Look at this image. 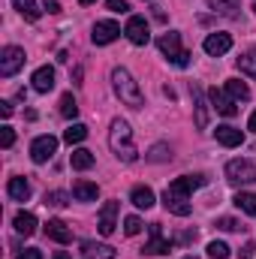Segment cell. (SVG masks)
<instances>
[{
    "label": "cell",
    "instance_id": "9c48e42d",
    "mask_svg": "<svg viewBox=\"0 0 256 259\" xmlns=\"http://www.w3.org/2000/svg\"><path fill=\"white\" fill-rule=\"evenodd\" d=\"M124 33H127V39L133 46H148L151 42V33H148V24H145V18L142 15H130L127 27H124Z\"/></svg>",
    "mask_w": 256,
    "mask_h": 259
},
{
    "label": "cell",
    "instance_id": "d6a6232c",
    "mask_svg": "<svg viewBox=\"0 0 256 259\" xmlns=\"http://www.w3.org/2000/svg\"><path fill=\"white\" fill-rule=\"evenodd\" d=\"M61 115H64V118H75V115H78V106H75V97H72V94H64V100H61Z\"/></svg>",
    "mask_w": 256,
    "mask_h": 259
},
{
    "label": "cell",
    "instance_id": "4fadbf2b",
    "mask_svg": "<svg viewBox=\"0 0 256 259\" xmlns=\"http://www.w3.org/2000/svg\"><path fill=\"white\" fill-rule=\"evenodd\" d=\"M115 220H118V202H115V199H109V202L100 208V223H97V226H100V232H103V235H112V232H115V226H118Z\"/></svg>",
    "mask_w": 256,
    "mask_h": 259
},
{
    "label": "cell",
    "instance_id": "ab89813d",
    "mask_svg": "<svg viewBox=\"0 0 256 259\" xmlns=\"http://www.w3.org/2000/svg\"><path fill=\"white\" fill-rule=\"evenodd\" d=\"M42 9H49V12L55 15V12H61V3H58V0H42Z\"/></svg>",
    "mask_w": 256,
    "mask_h": 259
},
{
    "label": "cell",
    "instance_id": "836d02e7",
    "mask_svg": "<svg viewBox=\"0 0 256 259\" xmlns=\"http://www.w3.org/2000/svg\"><path fill=\"white\" fill-rule=\"evenodd\" d=\"M217 229H223V232H238V229H244L238 220H232V217H220L217 220Z\"/></svg>",
    "mask_w": 256,
    "mask_h": 259
},
{
    "label": "cell",
    "instance_id": "d6986e66",
    "mask_svg": "<svg viewBox=\"0 0 256 259\" xmlns=\"http://www.w3.org/2000/svg\"><path fill=\"white\" fill-rule=\"evenodd\" d=\"M214 136H217V142L220 145H226V148H238L241 142H244V136H241V130L229 127V124H223V127L214 130Z\"/></svg>",
    "mask_w": 256,
    "mask_h": 259
},
{
    "label": "cell",
    "instance_id": "5b68a950",
    "mask_svg": "<svg viewBox=\"0 0 256 259\" xmlns=\"http://www.w3.org/2000/svg\"><path fill=\"white\" fill-rule=\"evenodd\" d=\"M24 49H18V46H6L3 52H0V75L3 78H9V75H15L21 66H24Z\"/></svg>",
    "mask_w": 256,
    "mask_h": 259
},
{
    "label": "cell",
    "instance_id": "7dc6e473",
    "mask_svg": "<svg viewBox=\"0 0 256 259\" xmlns=\"http://www.w3.org/2000/svg\"><path fill=\"white\" fill-rule=\"evenodd\" d=\"M253 12H256V0H253Z\"/></svg>",
    "mask_w": 256,
    "mask_h": 259
},
{
    "label": "cell",
    "instance_id": "bcb514c9",
    "mask_svg": "<svg viewBox=\"0 0 256 259\" xmlns=\"http://www.w3.org/2000/svg\"><path fill=\"white\" fill-rule=\"evenodd\" d=\"M184 259H199V256H184Z\"/></svg>",
    "mask_w": 256,
    "mask_h": 259
},
{
    "label": "cell",
    "instance_id": "74e56055",
    "mask_svg": "<svg viewBox=\"0 0 256 259\" xmlns=\"http://www.w3.org/2000/svg\"><path fill=\"white\" fill-rule=\"evenodd\" d=\"M106 6H109L112 12H127V9H130L127 0H106Z\"/></svg>",
    "mask_w": 256,
    "mask_h": 259
},
{
    "label": "cell",
    "instance_id": "30bf717a",
    "mask_svg": "<svg viewBox=\"0 0 256 259\" xmlns=\"http://www.w3.org/2000/svg\"><path fill=\"white\" fill-rule=\"evenodd\" d=\"M118 36H121V27H118L115 21H97V24H94V33H91L94 46H109V42H115Z\"/></svg>",
    "mask_w": 256,
    "mask_h": 259
},
{
    "label": "cell",
    "instance_id": "8d00e7d4",
    "mask_svg": "<svg viewBox=\"0 0 256 259\" xmlns=\"http://www.w3.org/2000/svg\"><path fill=\"white\" fill-rule=\"evenodd\" d=\"M12 142H15L12 127H3V130H0V145H3V148H12Z\"/></svg>",
    "mask_w": 256,
    "mask_h": 259
},
{
    "label": "cell",
    "instance_id": "3957f363",
    "mask_svg": "<svg viewBox=\"0 0 256 259\" xmlns=\"http://www.w3.org/2000/svg\"><path fill=\"white\" fill-rule=\"evenodd\" d=\"M157 46H160V52H163L175 66H187L190 64V52L181 49V33H163V36L157 39Z\"/></svg>",
    "mask_w": 256,
    "mask_h": 259
},
{
    "label": "cell",
    "instance_id": "cb8c5ba5",
    "mask_svg": "<svg viewBox=\"0 0 256 259\" xmlns=\"http://www.w3.org/2000/svg\"><path fill=\"white\" fill-rule=\"evenodd\" d=\"M226 94H229L235 103H247V100H250V88H247L241 78H229V81H226Z\"/></svg>",
    "mask_w": 256,
    "mask_h": 259
},
{
    "label": "cell",
    "instance_id": "b9f144b4",
    "mask_svg": "<svg viewBox=\"0 0 256 259\" xmlns=\"http://www.w3.org/2000/svg\"><path fill=\"white\" fill-rule=\"evenodd\" d=\"M12 115V106L9 103H0V118H9Z\"/></svg>",
    "mask_w": 256,
    "mask_h": 259
},
{
    "label": "cell",
    "instance_id": "ffe728a7",
    "mask_svg": "<svg viewBox=\"0 0 256 259\" xmlns=\"http://www.w3.org/2000/svg\"><path fill=\"white\" fill-rule=\"evenodd\" d=\"M12 226H15V232H18V235H24V238H27V235H33V232H36V217H33L30 211H18V214H15V220H12Z\"/></svg>",
    "mask_w": 256,
    "mask_h": 259
},
{
    "label": "cell",
    "instance_id": "7bdbcfd3",
    "mask_svg": "<svg viewBox=\"0 0 256 259\" xmlns=\"http://www.w3.org/2000/svg\"><path fill=\"white\" fill-rule=\"evenodd\" d=\"M247 127H250V130H253V133H256V112H253V115H250V121H247Z\"/></svg>",
    "mask_w": 256,
    "mask_h": 259
},
{
    "label": "cell",
    "instance_id": "52a82bcc",
    "mask_svg": "<svg viewBox=\"0 0 256 259\" xmlns=\"http://www.w3.org/2000/svg\"><path fill=\"white\" fill-rule=\"evenodd\" d=\"M205 184H208V178H205V175H181V178H175V181L166 187V193L187 199L193 190H199V187H205Z\"/></svg>",
    "mask_w": 256,
    "mask_h": 259
},
{
    "label": "cell",
    "instance_id": "9a60e30c",
    "mask_svg": "<svg viewBox=\"0 0 256 259\" xmlns=\"http://www.w3.org/2000/svg\"><path fill=\"white\" fill-rule=\"evenodd\" d=\"M30 81H33V91H36V94H49V91L55 88V69H52V66H39Z\"/></svg>",
    "mask_w": 256,
    "mask_h": 259
},
{
    "label": "cell",
    "instance_id": "f35d334b",
    "mask_svg": "<svg viewBox=\"0 0 256 259\" xmlns=\"http://www.w3.org/2000/svg\"><path fill=\"white\" fill-rule=\"evenodd\" d=\"M15 259H42V253H39L36 247H30V250H24V253H18Z\"/></svg>",
    "mask_w": 256,
    "mask_h": 259
},
{
    "label": "cell",
    "instance_id": "7a4b0ae2",
    "mask_svg": "<svg viewBox=\"0 0 256 259\" xmlns=\"http://www.w3.org/2000/svg\"><path fill=\"white\" fill-rule=\"evenodd\" d=\"M112 88H115V94H118V100L124 106H130V109H139L142 106V91H139L136 78L130 75L124 66H115L112 69Z\"/></svg>",
    "mask_w": 256,
    "mask_h": 259
},
{
    "label": "cell",
    "instance_id": "60d3db41",
    "mask_svg": "<svg viewBox=\"0 0 256 259\" xmlns=\"http://www.w3.org/2000/svg\"><path fill=\"white\" fill-rule=\"evenodd\" d=\"M253 253H256L253 244H244V247H241V259H253Z\"/></svg>",
    "mask_w": 256,
    "mask_h": 259
},
{
    "label": "cell",
    "instance_id": "ba28073f",
    "mask_svg": "<svg viewBox=\"0 0 256 259\" xmlns=\"http://www.w3.org/2000/svg\"><path fill=\"white\" fill-rule=\"evenodd\" d=\"M142 250L151 253V256H163V253L172 250V238L163 235V226H160V223H151V241H148Z\"/></svg>",
    "mask_w": 256,
    "mask_h": 259
},
{
    "label": "cell",
    "instance_id": "e0dca14e",
    "mask_svg": "<svg viewBox=\"0 0 256 259\" xmlns=\"http://www.w3.org/2000/svg\"><path fill=\"white\" fill-rule=\"evenodd\" d=\"M163 205H166V211L175 214V217H187L193 211L190 199H181V196H172V193H163Z\"/></svg>",
    "mask_w": 256,
    "mask_h": 259
},
{
    "label": "cell",
    "instance_id": "277c9868",
    "mask_svg": "<svg viewBox=\"0 0 256 259\" xmlns=\"http://www.w3.org/2000/svg\"><path fill=\"white\" fill-rule=\"evenodd\" d=\"M226 181L235 184V187L256 184V163H250V160H229L226 163Z\"/></svg>",
    "mask_w": 256,
    "mask_h": 259
},
{
    "label": "cell",
    "instance_id": "e575fe53",
    "mask_svg": "<svg viewBox=\"0 0 256 259\" xmlns=\"http://www.w3.org/2000/svg\"><path fill=\"white\" fill-rule=\"evenodd\" d=\"M124 232H127V235H139V232H142V220H139L136 214H130L127 220H124Z\"/></svg>",
    "mask_w": 256,
    "mask_h": 259
},
{
    "label": "cell",
    "instance_id": "f6af8a7d",
    "mask_svg": "<svg viewBox=\"0 0 256 259\" xmlns=\"http://www.w3.org/2000/svg\"><path fill=\"white\" fill-rule=\"evenodd\" d=\"M78 3H81V6H88V3H94V0H78Z\"/></svg>",
    "mask_w": 256,
    "mask_h": 259
},
{
    "label": "cell",
    "instance_id": "5bb4252c",
    "mask_svg": "<svg viewBox=\"0 0 256 259\" xmlns=\"http://www.w3.org/2000/svg\"><path fill=\"white\" fill-rule=\"evenodd\" d=\"M115 247L112 244H97V241H84L81 244V259H115Z\"/></svg>",
    "mask_w": 256,
    "mask_h": 259
},
{
    "label": "cell",
    "instance_id": "d4e9b609",
    "mask_svg": "<svg viewBox=\"0 0 256 259\" xmlns=\"http://www.w3.org/2000/svg\"><path fill=\"white\" fill-rule=\"evenodd\" d=\"M69 166H72L75 172H84V169H91V166H94V154H91L88 148H75V151H72V157H69Z\"/></svg>",
    "mask_w": 256,
    "mask_h": 259
},
{
    "label": "cell",
    "instance_id": "83f0119b",
    "mask_svg": "<svg viewBox=\"0 0 256 259\" xmlns=\"http://www.w3.org/2000/svg\"><path fill=\"white\" fill-rule=\"evenodd\" d=\"M235 205H238L244 214L256 217V193H244V190H241V193L235 196Z\"/></svg>",
    "mask_w": 256,
    "mask_h": 259
},
{
    "label": "cell",
    "instance_id": "2e32d148",
    "mask_svg": "<svg viewBox=\"0 0 256 259\" xmlns=\"http://www.w3.org/2000/svg\"><path fill=\"white\" fill-rule=\"evenodd\" d=\"M46 235H49L52 241H58V244H69V241H72V229L66 226L64 220H49V223H46Z\"/></svg>",
    "mask_w": 256,
    "mask_h": 259
},
{
    "label": "cell",
    "instance_id": "484cf974",
    "mask_svg": "<svg viewBox=\"0 0 256 259\" xmlns=\"http://www.w3.org/2000/svg\"><path fill=\"white\" fill-rule=\"evenodd\" d=\"M130 199H133V205L136 208H154V190L151 187H133V193H130Z\"/></svg>",
    "mask_w": 256,
    "mask_h": 259
},
{
    "label": "cell",
    "instance_id": "f1b7e54d",
    "mask_svg": "<svg viewBox=\"0 0 256 259\" xmlns=\"http://www.w3.org/2000/svg\"><path fill=\"white\" fill-rule=\"evenodd\" d=\"M84 139H88V127H84V124H72V127L64 133L66 145H78V142H84Z\"/></svg>",
    "mask_w": 256,
    "mask_h": 259
},
{
    "label": "cell",
    "instance_id": "f546056e",
    "mask_svg": "<svg viewBox=\"0 0 256 259\" xmlns=\"http://www.w3.org/2000/svg\"><path fill=\"white\" fill-rule=\"evenodd\" d=\"M238 69H241L244 75H250V78H256V49H253V52H247V55H241V58H238Z\"/></svg>",
    "mask_w": 256,
    "mask_h": 259
},
{
    "label": "cell",
    "instance_id": "8992f818",
    "mask_svg": "<svg viewBox=\"0 0 256 259\" xmlns=\"http://www.w3.org/2000/svg\"><path fill=\"white\" fill-rule=\"evenodd\" d=\"M58 151V139L55 136H36L30 142V160L33 163H49Z\"/></svg>",
    "mask_w": 256,
    "mask_h": 259
},
{
    "label": "cell",
    "instance_id": "6da1fadb",
    "mask_svg": "<svg viewBox=\"0 0 256 259\" xmlns=\"http://www.w3.org/2000/svg\"><path fill=\"white\" fill-rule=\"evenodd\" d=\"M109 148L112 154L121 160V163H136L139 160V151H136V142H133V130L127 121L115 118L112 127H109Z\"/></svg>",
    "mask_w": 256,
    "mask_h": 259
},
{
    "label": "cell",
    "instance_id": "ee69618b",
    "mask_svg": "<svg viewBox=\"0 0 256 259\" xmlns=\"http://www.w3.org/2000/svg\"><path fill=\"white\" fill-rule=\"evenodd\" d=\"M55 259H69V256H66L64 250H58V253H55Z\"/></svg>",
    "mask_w": 256,
    "mask_h": 259
},
{
    "label": "cell",
    "instance_id": "603a6c76",
    "mask_svg": "<svg viewBox=\"0 0 256 259\" xmlns=\"http://www.w3.org/2000/svg\"><path fill=\"white\" fill-rule=\"evenodd\" d=\"M6 190H9V196H12L15 202H27V199H30V184H27V178H9Z\"/></svg>",
    "mask_w": 256,
    "mask_h": 259
},
{
    "label": "cell",
    "instance_id": "1f68e13d",
    "mask_svg": "<svg viewBox=\"0 0 256 259\" xmlns=\"http://www.w3.org/2000/svg\"><path fill=\"white\" fill-rule=\"evenodd\" d=\"M208 256L211 259H229L232 256V250H229L223 241H211V244H208Z\"/></svg>",
    "mask_w": 256,
    "mask_h": 259
},
{
    "label": "cell",
    "instance_id": "4316f807",
    "mask_svg": "<svg viewBox=\"0 0 256 259\" xmlns=\"http://www.w3.org/2000/svg\"><path fill=\"white\" fill-rule=\"evenodd\" d=\"M12 6H15L27 21H36V18H39V6H36V0H12Z\"/></svg>",
    "mask_w": 256,
    "mask_h": 259
},
{
    "label": "cell",
    "instance_id": "8fae6325",
    "mask_svg": "<svg viewBox=\"0 0 256 259\" xmlns=\"http://www.w3.org/2000/svg\"><path fill=\"white\" fill-rule=\"evenodd\" d=\"M202 49H205L211 58H220V55H226V52L232 49V36H229V33H208L205 42H202Z\"/></svg>",
    "mask_w": 256,
    "mask_h": 259
},
{
    "label": "cell",
    "instance_id": "7402d4cb",
    "mask_svg": "<svg viewBox=\"0 0 256 259\" xmlns=\"http://www.w3.org/2000/svg\"><path fill=\"white\" fill-rule=\"evenodd\" d=\"M208 6L217 15H226V18H238V12H241V3L238 0H208Z\"/></svg>",
    "mask_w": 256,
    "mask_h": 259
},
{
    "label": "cell",
    "instance_id": "ac0fdd59",
    "mask_svg": "<svg viewBox=\"0 0 256 259\" xmlns=\"http://www.w3.org/2000/svg\"><path fill=\"white\" fill-rule=\"evenodd\" d=\"M193 106H196V127L205 130L208 127V106H205V94H202V88L199 84H193Z\"/></svg>",
    "mask_w": 256,
    "mask_h": 259
},
{
    "label": "cell",
    "instance_id": "4dcf8cb0",
    "mask_svg": "<svg viewBox=\"0 0 256 259\" xmlns=\"http://www.w3.org/2000/svg\"><path fill=\"white\" fill-rule=\"evenodd\" d=\"M148 160H151V163H166V160H172L169 145H154V148H151V154H148Z\"/></svg>",
    "mask_w": 256,
    "mask_h": 259
},
{
    "label": "cell",
    "instance_id": "44dd1931",
    "mask_svg": "<svg viewBox=\"0 0 256 259\" xmlns=\"http://www.w3.org/2000/svg\"><path fill=\"white\" fill-rule=\"evenodd\" d=\"M100 193V187L94 184V181H84V178H78L75 184H72V196L78 199V202H94Z\"/></svg>",
    "mask_w": 256,
    "mask_h": 259
},
{
    "label": "cell",
    "instance_id": "7c38bea8",
    "mask_svg": "<svg viewBox=\"0 0 256 259\" xmlns=\"http://www.w3.org/2000/svg\"><path fill=\"white\" fill-rule=\"evenodd\" d=\"M208 97H211L214 109H217V112H220L223 118H235V115H238V106H235V100H232V97H226L223 91L211 88V91H208Z\"/></svg>",
    "mask_w": 256,
    "mask_h": 259
},
{
    "label": "cell",
    "instance_id": "d590c367",
    "mask_svg": "<svg viewBox=\"0 0 256 259\" xmlns=\"http://www.w3.org/2000/svg\"><path fill=\"white\" fill-rule=\"evenodd\" d=\"M46 205H52V208H64V205H66V193H61V190L46 193Z\"/></svg>",
    "mask_w": 256,
    "mask_h": 259
}]
</instances>
